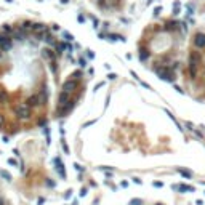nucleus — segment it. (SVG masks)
<instances>
[{
	"mask_svg": "<svg viewBox=\"0 0 205 205\" xmlns=\"http://www.w3.org/2000/svg\"><path fill=\"white\" fill-rule=\"evenodd\" d=\"M184 74L192 91L205 95V26H197L191 32Z\"/></svg>",
	"mask_w": 205,
	"mask_h": 205,
	"instance_id": "nucleus-1",
	"label": "nucleus"
},
{
	"mask_svg": "<svg viewBox=\"0 0 205 205\" xmlns=\"http://www.w3.org/2000/svg\"><path fill=\"white\" fill-rule=\"evenodd\" d=\"M15 112L19 119H29L31 117V106L29 104H19L15 108Z\"/></svg>",
	"mask_w": 205,
	"mask_h": 205,
	"instance_id": "nucleus-2",
	"label": "nucleus"
},
{
	"mask_svg": "<svg viewBox=\"0 0 205 205\" xmlns=\"http://www.w3.org/2000/svg\"><path fill=\"white\" fill-rule=\"evenodd\" d=\"M74 88H75V82H74V80H67L64 85H63V90H64V91H67V93H71Z\"/></svg>",
	"mask_w": 205,
	"mask_h": 205,
	"instance_id": "nucleus-3",
	"label": "nucleus"
},
{
	"mask_svg": "<svg viewBox=\"0 0 205 205\" xmlns=\"http://www.w3.org/2000/svg\"><path fill=\"white\" fill-rule=\"evenodd\" d=\"M39 103H40V96H39V95H32V96H29V99H27L29 106H37Z\"/></svg>",
	"mask_w": 205,
	"mask_h": 205,
	"instance_id": "nucleus-4",
	"label": "nucleus"
},
{
	"mask_svg": "<svg viewBox=\"0 0 205 205\" xmlns=\"http://www.w3.org/2000/svg\"><path fill=\"white\" fill-rule=\"evenodd\" d=\"M7 101H8V93L5 91V90H0V103L5 104Z\"/></svg>",
	"mask_w": 205,
	"mask_h": 205,
	"instance_id": "nucleus-5",
	"label": "nucleus"
},
{
	"mask_svg": "<svg viewBox=\"0 0 205 205\" xmlns=\"http://www.w3.org/2000/svg\"><path fill=\"white\" fill-rule=\"evenodd\" d=\"M0 176L5 178V180H11V175H10L7 170H0Z\"/></svg>",
	"mask_w": 205,
	"mask_h": 205,
	"instance_id": "nucleus-6",
	"label": "nucleus"
},
{
	"mask_svg": "<svg viewBox=\"0 0 205 205\" xmlns=\"http://www.w3.org/2000/svg\"><path fill=\"white\" fill-rule=\"evenodd\" d=\"M180 173H181V175H183V176H191V173H189V172H186V170H180Z\"/></svg>",
	"mask_w": 205,
	"mask_h": 205,
	"instance_id": "nucleus-7",
	"label": "nucleus"
},
{
	"mask_svg": "<svg viewBox=\"0 0 205 205\" xmlns=\"http://www.w3.org/2000/svg\"><path fill=\"white\" fill-rule=\"evenodd\" d=\"M8 164L10 165H18V162L15 160V159H8Z\"/></svg>",
	"mask_w": 205,
	"mask_h": 205,
	"instance_id": "nucleus-8",
	"label": "nucleus"
},
{
	"mask_svg": "<svg viewBox=\"0 0 205 205\" xmlns=\"http://www.w3.org/2000/svg\"><path fill=\"white\" fill-rule=\"evenodd\" d=\"M74 167H75V170H79V172H82V167H80V165H77V164H75V165H74Z\"/></svg>",
	"mask_w": 205,
	"mask_h": 205,
	"instance_id": "nucleus-9",
	"label": "nucleus"
},
{
	"mask_svg": "<svg viewBox=\"0 0 205 205\" xmlns=\"http://www.w3.org/2000/svg\"><path fill=\"white\" fill-rule=\"evenodd\" d=\"M132 204H133V205H140V204H141V200H133Z\"/></svg>",
	"mask_w": 205,
	"mask_h": 205,
	"instance_id": "nucleus-10",
	"label": "nucleus"
},
{
	"mask_svg": "<svg viewBox=\"0 0 205 205\" xmlns=\"http://www.w3.org/2000/svg\"><path fill=\"white\" fill-rule=\"evenodd\" d=\"M2 127H3V119L0 117V128H2Z\"/></svg>",
	"mask_w": 205,
	"mask_h": 205,
	"instance_id": "nucleus-11",
	"label": "nucleus"
},
{
	"mask_svg": "<svg viewBox=\"0 0 205 205\" xmlns=\"http://www.w3.org/2000/svg\"><path fill=\"white\" fill-rule=\"evenodd\" d=\"M0 205H3V202H2V200H0Z\"/></svg>",
	"mask_w": 205,
	"mask_h": 205,
	"instance_id": "nucleus-12",
	"label": "nucleus"
}]
</instances>
